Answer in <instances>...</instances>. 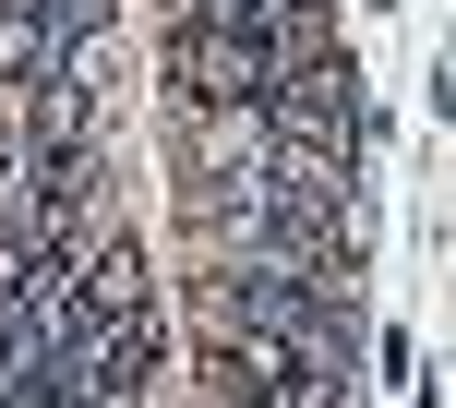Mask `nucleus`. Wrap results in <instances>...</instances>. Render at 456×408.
<instances>
[{
	"instance_id": "f257e3e1",
	"label": "nucleus",
	"mask_w": 456,
	"mask_h": 408,
	"mask_svg": "<svg viewBox=\"0 0 456 408\" xmlns=\"http://www.w3.org/2000/svg\"><path fill=\"white\" fill-rule=\"evenodd\" d=\"M168 85H181L192 120H205V109H265L276 61L240 37V12H228V0H181V24H168Z\"/></svg>"
},
{
	"instance_id": "f03ea898",
	"label": "nucleus",
	"mask_w": 456,
	"mask_h": 408,
	"mask_svg": "<svg viewBox=\"0 0 456 408\" xmlns=\"http://www.w3.org/2000/svg\"><path fill=\"white\" fill-rule=\"evenodd\" d=\"M61 361H72V385H85L96 408H144L157 372H168V313H157V300H133V313H85V324L61 337Z\"/></svg>"
},
{
	"instance_id": "7ed1b4c3",
	"label": "nucleus",
	"mask_w": 456,
	"mask_h": 408,
	"mask_svg": "<svg viewBox=\"0 0 456 408\" xmlns=\"http://www.w3.org/2000/svg\"><path fill=\"white\" fill-rule=\"evenodd\" d=\"M265 120H276L289 144H372V96H361V72H348L337 48H313V61H276Z\"/></svg>"
},
{
	"instance_id": "20e7f679",
	"label": "nucleus",
	"mask_w": 456,
	"mask_h": 408,
	"mask_svg": "<svg viewBox=\"0 0 456 408\" xmlns=\"http://www.w3.org/2000/svg\"><path fill=\"white\" fill-rule=\"evenodd\" d=\"M85 313H133V300H157V265H144V241H120V228H96V252L85 265Z\"/></svg>"
},
{
	"instance_id": "39448f33",
	"label": "nucleus",
	"mask_w": 456,
	"mask_h": 408,
	"mask_svg": "<svg viewBox=\"0 0 456 408\" xmlns=\"http://www.w3.org/2000/svg\"><path fill=\"white\" fill-rule=\"evenodd\" d=\"M85 120H96L85 72H72V61H48V72H37V144H85Z\"/></svg>"
}]
</instances>
